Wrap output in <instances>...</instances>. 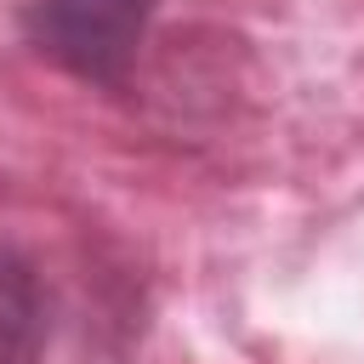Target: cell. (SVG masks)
Instances as JSON below:
<instances>
[{
  "label": "cell",
  "mask_w": 364,
  "mask_h": 364,
  "mask_svg": "<svg viewBox=\"0 0 364 364\" xmlns=\"http://www.w3.org/2000/svg\"><path fill=\"white\" fill-rule=\"evenodd\" d=\"M154 0H28L23 34L40 57L91 85H125Z\"/></svg>",
  "instance_id": "cell-1"
},
{
  "label": "cell",
  "mask_w": 364,
  "mask_h": 364,
  "mask_svg": "<svg viewBox=\"0 0 364 364\" xmlns=\"http://www.w3.org/2000/svg\"><path fill=\"white\" fill-rule=\"evenodd\" d=\"M46 341V301L34 267L0 245V364H40Z\"/></svg>",
  "instance_id": "cell-2"
}]
</instances>
